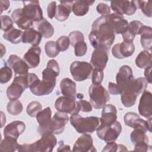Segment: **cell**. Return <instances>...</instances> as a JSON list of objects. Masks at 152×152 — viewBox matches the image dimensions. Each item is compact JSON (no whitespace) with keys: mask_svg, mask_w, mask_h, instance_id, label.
Returning <instances> with one entry per match:
<instances>
[{"mask_svg":"<svg viewBox=\"0 0 152 152\" xmlns=\"http://www.w3.org/2000/svg\"><path fill=\"white\" fill-rule=\"evenodd\" d=\"M113 23L109 15L98 17L93 23L88 40L94 48H103L109 50L115 40Z\"/></svg>","mask_w":152,"mask_h":152,"instance_id":"6da1fadb","label":"cell"},{"mask_svg":"<svg viewBox=\"0 0 152 152\" xmlns=\"http://www.w3.org/2000/svg\"><path fill=\"white\" fill-rule=\"evenodd\" d=\"M69 121L75 129L82 134L93 132L100 124V118L97 116L83 118L78 114L71 115Z\"/></svg>","mask_w":152,"mask_h":152,"instance_id":"7a4b0ae2","label":"cell"},{"mask_svg":"<svg viewBox=\"0 0 152 152\" xmlns=\"http://www.w3.org/2000/svg\"><path fill=\"white\" fill-rule=\"evenodd\" d=\"M90 103L96 109L102 108L110 100L109 94L101 84H91L88 88Z\"/></svg>","mask_w":152,"mask_h":152,"instance_id":"3957f363","label":"cell"},{"mask_svg":"<svg viewBox=\"0 0 152 152\" xmlns=\"http://www.w3.org/2000/svg\"><path fill=\"white\" fill-rule=\"evenodd\" d=\"M69 119L67 113L58 111L55 113L48 125L44 128H37V131L40 135L47 132H51L54 134H60L65 129Z\"/></svg>","mask_w":152,"mask_h":152,"instance_id":"277c9868","label":"cell"},{"mask_svg":"<svg viewBox=\"0 0 152 152\" xmlns=\"http://www.w3.org/2000/svg\"><path fill=\"white\" fill-rule=\"evenodd\" d=\"M122 132V125L119 121H116L110 125L100 124L96 129L98 137L106 142L115 141Z\"/></svg>","mask_w":152,"mask_h":152,"instance_id":"5b68a950","label":"cell"},{"mask_svg":"<svg viewBox=\"0 0 152 152\" xmlns=\"http://www.w3.org/2000/svg\"><path fill=\"white\" fill-rule=\"evenodd\" d=\"M27 88H29L27 74L17 76L14 78L11 84L7 88V97L11 100H18Z\"/></svg>","mask_w":152,"mask_h":152,"instance_id":"8992f818","label":"cell"},{"mask_svg":"<svg viewBox=\"0 0 152 152\" xmlns=\"http://www.w3.org/2000/svg\"><path fill=\"white\" fill-rule=\"evenodd\" d=\"M93 69L90 63L78 61H74L69 68L70 73L76 81H83L90 78L91 77Z\"/></svg>","mask_w":152,"mask_h":152,"instance_id":"52a82bcc","label":"cell"},{"mask_svg":"<svg viewBox=\"0 0 152 152\" xmlns=\"http://www.w3.org/2000/svg\"><path fill=\"white\" fill-rule=\"evenodd\" d=\"M41 138L30 144L31 152H50L57 144L56 137L51 132H47L41 135Z\"/></svg>","mask_w":152,"mask_h":152,"instance_id":"ba28073f","label":"cell"},{"mask_svg":"<svg viewBox=\"0 0 152 152\" xmlns=\"http://www.w3.org/2000/svg\"><path fill=\"white\" fill-rule=\"evenodd\" d=\"M148 121L141 119L139 115L132 112L126 113L124 116V122L126 125L134 129H141L145 132H151V118Z\"/></svg>","mask_w":152,"mask_h":152,"instance_id":"9c48e42d","label":"cell"},{"mask_svg":"<svg viewBox=\"0 0 152 152\" xmlns=\"http://www.w3.org/2000/svg\"><path fill=\"white\" fill-rule=\"evenodd\" d=\"M55 107L60 112L71 115L78 114L80 111L78 102L65 96L58 97L55 102Z\"/></svg>","mask_w":152,"mask_h":152,"instance_id":"30bf717a","label":"cell"},{"mask_svg":"<svg viewBox=\"0 0 152 152\" xmlns=\"http://www.w3.org/2000/svg\"><path fill=\"white\" fill-rule=\"evenodd\" d=\"M23 3V12L28 19L32 21L39 22L44 18L43 11L38 1H24Z\"/></svg>","mask_w":152,"mask_h":152,"instance_id":"8fae6325","label":"cell"},{"mask_svg":"<svg viewBox=\"0 0 152 152\" xmlns=\"http://www.w3.org/2000/svg\"><path fill=\"white\" fill-rule=\"evenodd\" d=\"M131 140L135 145L136 151H147L151 145H148V138L146 132L141 129H134L130 135Z\"/></svg>","mask_w":152,"mask_h":152,"instance_id":"7c38bea8","label":"cell"},{"mask_svg":"<svg viewBox=\"0 0 152 152\" xmlns=\"http://www.w3.org/2000/svg\"><path fill=\"white\" fill-rule=\"evenodd\" d=\"M134 80L132 69L129 66L123 65L119 68L116 76V81L122 93L129 86Z\"/></svg>","mask_w":152,"mask_h":152,"instance_id":"4fadbf2b","label":"cell"},{"mask_svg":"<svg viewBox=\"0 0 152 152\" xmlns=\"http://www.w3.org/2000/svg\"><path fill=\"white\" fill-rule=\"evenodd\" d=\"M56 82L40 80L37 78L29 87L31 92L35 96H45L51 93L55 88Z\"/></svg>","mask_w":152,"mask_h":152,"instance_id":"5bb4252c","label":"cell"},{"mask_svg":"<svg viewBox=\"0 0 152 152\" xmlns=\"http://www.w3.org/2000/svg\"><path fill=\"white\" fill-rule=\"evenodd\" d=\"M110 8L115 13L122 15H131L137 9L135 1H113L110 2Z\"/></svg>","mask_w":152,"mask_h":152,"instance_id":"9a60e30c","label":"cell"},{"mask_svg":"<svg viewBox=\"0 0 152 152\" xmlns=\"http://www.w3.org/2000/svg\"><path fill=\"white\" fill-rule=\"evenodd\" d=\"M135 52V46L132 42L123 41L115 45L112 49L113 56L117 59H124L131 56Z\"/></svg>","mask_w":152,"mask_h":152,"instance_id":"2e32d148","label":"cell"},{"mask_svg":"<svg viewBox=\"0 0 152 152\" xmlns=\"http://www.w3.org/2000/svg\"><path fill=\"white\" fill-rule=\"evenodd\" d=\"M108 50L103 48H96L93 50L90 64L94 68L103 70L108 61Z\"/></svg>","mask_w":152,"mask_h":152,"instance_id":"e0dca14e","label":"cell"},{"mask_svg":"<svg viewBox=\"0 0 152 152\" xmlns=\"http://www.w3.org/2000/svg\"><path fill=\"white\" fill-rule=\"evenodd\" d=\"M72 151L77 152H94L97 150L93 145V140L91 136L87 134H84L75 142Z\"/></svg>","mask_w":152,"mask_h":152,"instance_id":"ac0fdd59","label":"cell"},{"mask_svg":"<svg viewBox=\"0 0 152 152\" xmlns=\"http://www.w3.org/2000/svg\"><path fill=\"white\" fill-rule=\"evenodd\" d=\"M152 94L148 90H144L140 98L138 109L139 113L144 118H150L152 116Z\"/></svg>","mask_w":152,"mask_h":152,"instance_id":"d6986e66","label":"cell"},{"mask_svg":"<svg viewBox=\"0 0 152 152\" xmlns=\"http://www.w3.org/2000/svg\"><path fill=\"white\" fill-rule=\"evenodd\" d=\"M8 65L14 70L15 74L18 75H24L28 74L29 67L25 61L16 55H11L8 60Z\"/></svg>","mask_w":152,"mask_h":152,"instance_id":"ffe728a7","label":"cell"},{"mask_svg":"<svg viewBox=\"0 0 152 152\" xmlns=\"http://www.w3.org/2000/svg\"><path fill=\"white\" fill-rule=\"evenodd\" d=\"M26 125L21 121H14L8 124L4 129V137H10L18 139L25 131Z\"/></svg>","mask_w":152,"mask_h":152,"instance_id":"44dd1931","label":"cell"},{"mask_svg":"<svg viewBox=\"0 0 152 152\" xmlns=\"http://www.w3.org/2000/svg\"><path fill=\"white\" fill-rule=\"evenodd\" d=\"M60 68L58 63L55 59L49 60L46 68L42 71V80L56 82V78L59 75Z\"/></svg>","mask_w":152,"mask_h":152,"instance_id":"7402d4cb","label":"cell"},{"mask_svg":"<svg viewBox=\"0 0 152 152\" xmlns=\"http://www.w3.org/2000/svg\"><path fill=\"white\" fill-rule=\"evenodd\" d=\"M41 49L39 46L31 47L23 56V60L29 68H35L40 64V55Z\"/></svg>","mask_w":152,"mask_h":152,"instance_id":"603a6c76","label":"cell"},{"mask_svg":"<svg viewBox=\"0 0 152 152\" xmlns=\"http://www.w3.org/2000/svg\"><path fill=\"white\" fill-rule=\"evenodd\" d=\"M102 108V116L100 118V124L110 125L114 123L117 119L116 107L112 104H106Z\"/></svg>","mask_w":152,"mask_h":152,"instance_id":"cb8c5ba5","label":"cell"},{"mask_svg":"<svg viewBox=\"0 0 152 152\" xmlns=\"http://www.w3.org/2000/svg\"><path fill=\"white\" fill-rule=\"evenodd\" d=\"M11 17L13 21L17 26L24 30H27L31 28L33 26V21L28 19L23 12L22 8H17L14 10L12 14Z\"/></svg>","mask_w":152,"mask_h":152,"instance_id":"d4e9b609","label":"cell"},{"mask_svg":"<svg viewBox=\"0 0 152 152\" xmlns=\"http://www.w3.org/2000/svg\"><path fill=\"white\" fill-rule=\"evenodd\" d=\"M73 1H60V4L56 7L55 18L59 21L66 20L72 11Z\"/></svg>","mask_w":152,"mask_h":152,"instance_id":"484cf974","label":"cell"},{"mask_svg":"<svg viewBox=\"0 0 152 152\" xmlns=\"http://www.w3.org/2000/svg\"><path fill=\"white\" fill-rule=\"evenodd\" d=\"M60 88L61 92L64 96L75 100L77 96L76 84L70 78H63L60 83Z\"/></svg>","mask_w":152,"mask_h":152,"instance_id":"4316f807","label":"cell"},{"mask_svg":"<svg viewBox=\"0 0 152 152\" xmlns=\"http://www.w3.org/2000/svg\"><path fill=\"white\" fill-rule=\"evenodd\" d=\"M42 34L33 28H30L26 30L23 34L22 42L23 43H28L33 46H38L42 40Z\"/></svg>","mask_w":152,"mask_h":152,"instance_id":"83f0119b","label":"cell"},{"mask_svg":"<svg viewBox=\"0 0 152 152\" xmlns=\"http://www.w3.org/2000/svg\"><path fill=\"white\" fill-rule=\"evenodd\" d=\"M139 34L141 35L140 42L142 47L145 50L152 49V28L150 26L143 25L140 29Z\"/></svg>","mask_w":152,"mask_h":152,"instance_id":"f1b7e54d","label":"cell"},{"mask_svg":"<svg viewBox=\"0 0 152 152\" xmlns=\"http://www.w3.org/2000/svg\"><path fill=\"white\" fill-rule=\"evenodd\" d=\"M110 16L113 23L115 34H122L126 31L128 27V22L124 18L122 15L112 13Z\"/></svg>","mask_w":152,"mask_h":152,"instance_id":"f546056e","label":"cell"},{"mask_svg":"<svg viewBox=\"0 0 152 152\" xmlns=\"http://www.w3.org/2000/svg\"><path fill=\"white\" fill-rule=\"evenodd\" d=\"M94 1L78 0L74 2L72 11L77 16H83L86 15L88 10L89 7L94 3Z\"/></svg>","mask_w":152,"mask_h":152,"instance_id":"4dcf8cb0","label":"cell"},{"mask_svg":"<svg viewBox=\"0 0 152 152\" xmlns=\"http://www.w3.org/2000/svg\"><path fill=\"white\" fill-rule=\"evenodd\" d=\"M148 82L147 80L144 77H139L134 79L125 90H130L138 96L146 90Z\"/></svg>","mask_w":152,"mask_h":152,"instance_id":"1f68e13d","label":"cell"},{"mask_svg":"<svg viewBox=\"0 0 152 152\" xmlns=\"http://www.w3.org/2000/svg\"><path fill=\"white\" fill-rule=\"evenodd\" d=\"M4 137L0 144V151L7 152L18 151L20 144L17 142V139L10 137Z\"/></svg>","mask_w":152,"mask_h":152,"instance_id":"d6a6232c","label":"cell"},{"mask_svg":"<svg viewBox=\"0 0 152 152\" xmlns=\"http://www.w3.org/2000/svg\"><path fill=\"white\" fill-rule=\"evenodd\" d=\"M136 65L141 69L151 66V54L147 50H142L135 59Z\"/></svg>","mask_w":152,"mask_h":152,"instance_id":"836d02e7","label":"cell"},{"mask_svg":"<svg viewBox=\"0 0 152 152\" xmlns=\"http://www.w3.org/2000/svg\"><path fill=\"white\" fill-rule=\"evenodd\" d=\"M23 34V32L21 30L13 27L8 31L4 32L3 37L12 44H18L22 41Z\"/></svg>","mask_w":152,"mask_h":152,"instance_id":"e575fe53","label":"cell"},{"mask_svg":"<svg viewBox=\"0 0 152 152\" xmlns=\"http://www.w3.org/2000/svg\"><path fill=\"white\" fill-rule=\"evenodd\" d=\"M38 31L45 38H50L53 35L54 28L52 25L45 18L39 21L37 26Z\"/></svg>","mask_w":152,"mask_h":152,"instance_id":"d590c367","label":"cell"},{"mask_svg":"<svg viewBox=\"0 0 152 152\" xmlns=\"http://www.w3.org/2000/svg\"><path fill=\"white\" fill-rule=\"evenodd\" d=\"M36 120L39 124L38 128H42L46 126L52 119V112L50 107H47L40 111L36 115Z\"/></svg>","mask_w":152,"mask_h":152,"instance_id":"8d00e7d4","label":"cell"},{"mask_svg":"<svg viewBox=\"0 0 152 152\" xmlns=\"http://www.w3.org/2000/svg\"><path fill=\"white\" fill-rule=\"evenodd\" d=\"M121 102L124 106L130 107L135 103L137 95L130 90H125L121 94Z\"/></svg>","mask_w":152,"mask_h":152,"instance_id":"74e56055","label":"cell"},{"mask_svg":"<svg viewBox=\"0 0 152 152\" xmlns=\"http://www.w3.org/2000/svg\"><path fill=\"white\" fill-rule=\"evenodd\" d=\"M23 109L21 102L18 100L10 101L7 106L8 112L11 115L17 116L21 113Z\"/></svg>","mask_w":152,"mask_h":152,"instance_id":"f35d334b","label":"cell"},{"mask_svg":"<svg viewBox=\"0 0 152 152\" xmlns=\"http://www.w3.org/2000/svg\"><path fill=\"white\" fill-rule=\"evenodd\" d=\"M45 51L46 55L49 58H55L59 53V50L55 42L50 40L46 43L45 45Z\"/></svg>","mask_w":152,"mask_h":152,"instance_id":"ab89813d","label":"cell"},{"mask_svg":"<svg viewBox=\"0 0 152 152\" xmlns=\"http://www.w3.org/2000/svg\"><path fill=\"white\" fill-rule=\"evenodd\" d=\"M135 2L137 8L141 9V11L145 16L148 17H151L152 12L150 1H135Z\"/></svg>","mask_w":152,"mask_h":152,"instance_id":"60d3db41","label":"cell"},{"mask_svg":"<svg viewBox=\"0 0 152 152\" xmlns=\"http://www.w3.org/2000/svg\"><path fill=\"white\" fill-rule=\"evenodd\" d=\"M42 106L40 103L37 101H33L27 105L26 112L30 116L36 117L38 113L42 110Z\"/></svg>","mask_w":152,"mask_h":152,"instance_id":"b9f144b4","label":"cell"},{"mask_svg":"<svg viewBox=\"0 0 152 152\" xmlns=\"http://www.w3.org/2000/svg\"><path fill=\"white\" fill-rule=\"evenodd\" d=\"M12 71L10 67L7 65H5L2 67L0 70V83L1 84H5L8 83L12 78Z\"/></svg>","mask_w":152,"mask_h":152,"instance_id":"7bdbcfd3","label":"cell"},{"mask_svg":"<svg viewBox=\"0 0 152 152\" xmlns=\"http://www.w3.org/2000/svg\"><path fill=\"white\" fill-rule=\"evenodd\" d=\"M126 147L122 144H117L115 141L107 142V144L102 150V151H126Z\"/></svg>","mask_w":152,"mask_h":152,"instance_id":"ee69618b","label":"cell"},{"mask_svg":"<svg viewBox=\"0 0 152 152\" xmlns=\"http://www.w3.org/2000/svg\"><path fill=\"white\" fill-rule=\"evenodd\" d=\"M68 37L70 42V45L72 46H74L77 43L84 41V36L82 32L80 31H73L71 32Z\"/></svg>","mask_w":152,"mask_h":152,"instance_id":"f6af8a7d","label":"cell"},{"mask_svg":"<svg viewBox=\"0 0 152 152\" xmlns=\"http://www.w3.org/2000/svg\"><path fill=\"white\" fill-rule=\"evenodd\" d=\"M56 43L59 50L64 52L68 49L70 45V42L68 36H62L58 39Z\"/></svg>","mask_w":152,"mask_h":152,"instance_id":"bcb514c9","label":"cell"},{"mask_svg":"<svg viewBox=\"0 0 152 152\" xmlns=\"http://www.w3.org/2000/svg\"><path fill=\"white\" fill-rule=\"evenodd\" d=\"M1 29L4 31V32L8 31L11 28H12L13 26V21L12 19L7 15H4L1 16Z\"/></svg>","mask_w":152,"mask_h":152,"instance_id":"7dc6e473","label":"cell"},{"mask_svg":"<svg viewBox=\"0 0 152 152\" xmlns=\"http://www.w3.org/2000/svg\"><path fill=\"white\" fill-rule=\"evenodd\" d=\"M92 84H100L104 77V73L102 69L94 68L92 72Z\"/></svg>","mask_w":152,"mask_h":152,"instance_id":"c3c4849f","label":"cell"},{"mask_svg":"<svg viewBox=\"0 0 152 152\" xmlns=\"http://www.w3.org/2000/svg\"><path fill=\"white\" fill-rule=\"evenodd\" d=\"M74 54L76 56H83L87 53V43L83 41L77 43L74 46Z\"/></svg>","mask_w":152,"mask_h":152,"instance_id":"681fc988","label":"cell"},{"mask_svg":"<svg viewBox=\"0 0 152 152\" xmlns=\"http://www.w3.org/2000/svg\"><path fill=\"white\" fill-rule=\"evenodd\" d=\"M144 24L139 20H134L131 21L128 25V28L132 31L135 35L139 34V31L140 28Z\"/></svg>","mask_w":152,"mask_h":152,"instance_id":"f907efd6","label":"cell"},{"mask_svg":"<svg viewBox=\"0 0 152 152\" xmlns=\"http://www.w3.org/2000/svg\"><path fill=\"white\" fill-rule=\"evenodd\" d=\"M96 10L102 15H107L110 14V7L106 4L99 3L96 7Z\"/></svg>","mask_w":152,"mask_h":152,"instance_id":"816d5d0a","label":"cell"},{"mask_svg":"<svg viewBox=\"0 0 152 152\" xmlns=\"http://www.w3.org/2000/svg\"><path fill=\"white\" fill-rule=\"evenodd\" d=\"M77 102L78 103L80 109L81 111L84 112H90L92 110V105L88 101L80 99Z\"/></svg>","mask_w":152,"mask_h":152,"instance_id":"f5cc1de1","label":"cell"},{"mask_svg":"<svg viewBox=\"0 0 152 152\" xmlns=\"http://www.w3.org/2000/svg\"><path fill=\"white\" fill-rule=\"evenodd\" d=\"M56 2L55 1L51 2L47 7V13L48 17L50 19H52L56 14Z\"/></svg>","mask_w":152,"mask_h":152,"instance_id":"db71d44e","label":"cell"},{"mask_svg":"<svg viewBox=\"0 0 152 152\" xmlns=\"http://www.w3.org/2000/svg\"><path fill=\"white\" fill-rule=\"evenodd\" d=\"M108 90L111 94L113 95L121 94L122 93V91L117 84L112 82H109L108 84Z\"/></svg>","mask_w":152,"mask_h":152,"instance_id":"11a10c76","label":"cell"},{"mask_svg":"<svg viewBox=\"0 0 152 152\" xmlns=\"http://www.w3.org/2000/svg\"><path fill=\"white\" fill-rule=\"evenodd\" d=\"M135 36L136 35L128 28L126 30V31L122 34V39L124 41H125V42H132Z\"/></svg>","mask_w":152,"mask_h":152,"instance_id":"9f6ffc18","label":"cell"},{"mask_svg":"<svg viewBox=\"0 0 152 152\" xmlns=\"http://www.w3.org/2000/svg\"><path fill=\"white\" fill-rule=\"evenodd\" d=\"M144 75H145V78L147 80L148 83L151 84V66H149L148 68H145L144 71Z\"/></svg>","mask_w":152,"mask_h":152,"instance_id":"6f0895ef","label":"cell"},{"mask_svg":"<svg viewBox=\"0 0 152 152\" xmlns=\"http://www.w3.org/2000/svg\"><path fill=\"white\" fill-rule=\"evenodd\" d=\"M18 151L20 152H31L30 144H24L20 145Z\"/></svg>","mask_w":152,"mask_h":152,"instance_id":"680465c9","label":"cell"},{"mask_svg":"<svg viewBox=\"0 0 152 152\" xmlns=\"http://www.w3.org/2000/svg\"><path fill=\"white\" fill-rule=\"evenodd\" d=\"M10 5V3L9 1H0L1 13H2L4 11L7 10Z\"/></svg>","mask_w":152,"mask_h":152,"instance_id":"91938a15","label":"cell"},{"mask_svg":"<svg viewBox=\"0 0 152 152\" xmlns=\"http://www.w3.org/2000/svg\"><path fill=\"white\" fill-rule=\"evenodd\" d=\"M58 151H71L70 147L68 145H65L64 143H59V146L58 148L57 149Z\"/></svg>","mask_w":152,"mask_h":152,"instance_id":"94428289","label":"cell"},{"mask_svg":"<svg viewBox=\"0 0 152 152\" xmlns=\"http://www.w3.org/2000/svg\"><path fill=\"white\" fill-rule=\"evenodd\" d=\"M1 127H2L4 126V125L5 124L6 122V119H5V115H4V113L2 112H1Z\"/></svg>","mask_w":152,"mask_h":152,"instance_id":"6125c7cd","label":"cell"}]
</instances>
